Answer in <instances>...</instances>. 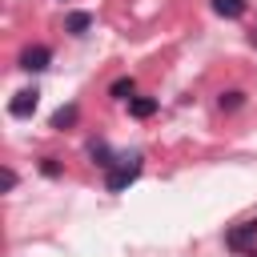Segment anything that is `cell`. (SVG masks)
<instances>
[{
  "mask_svg": "<svg viewBox=\"0 0 257 257\" xmlns=\"http://www.w3.org/2000/svg\"><path fill=\"white\" fill-rule=\"evenodd\" d=\"M40 169H44V177H56V173H60V165H56L52 157H44V161H40Z\"/></svg>",
  "mask_w": 257,
  "mask_h": 257,
  "instance_id": "8fae6325",
  "label": "cell"
},
{
  "mask_svg": "<svg viewBox=\"0 0 257 257\" xmlns=\"http://www.w3.org/2000/svg\"><path fill=\"white\" fill-rule=\"evenodd\" d=\"M68 124H76V104H64L52 112V128H68Z\"/></svg>",
  "mask_w": 257,
  "mask_h": 257,
  "instance_id": "9c48e42d",
  "label": "cell"
},
{
  "mask_svg": "<svg viewBox=\"0 0 257 257\" xmlns=\"http://www.w3.org/2000/svg\"><path fill=\"white\" fill-rule=\"evenodd\" d=\"M128 112H133L137 120H145V116L157 112V100H153V96H133V100H128Z\"/></svg>",
  "mask_w": 257,
  "mask_h": 257,
  "instance_id": "ba28073f",
  "label": "cell"
},
{
  "mask_svg": "<svg viewBox=\"0 0 257 257\" xmlns=\"http://www.w3.org/2000/svg\"><path fill=\"white\" fill-rule=\"evenodd\" d=\"M137 177H141V157H133V161H124V165H112L108 177H104V189H108V193H120V189H128Z\"/></svg>",
  "mask_w": 257,
  "mask_h": 257,
  "instance_id": "6da1fadb",
  "label": "cell"
},
{
  "mask_svg": "<svg viewBox=\"0 0 257 257\" xmlns=\"http://www.w3.org/2000/svg\"><path fill=\"white\" fill-rule=\"evenodd\" d=\"M253 237H257V217H253V221H241L237 229H229V233H225V245H229V249H245Z\"/></svg>",
  "mask_w": 257,
  "mask_h": 257,
  "instance_id": "277c9868",
  "label": "cell"
},
{
  "mask_svg": "<svg viewBox=\"0 0 257 257\" xmlns=\"http://www.w3.org/2000/svg\"><path fill=\"white\" fill-rule=\"evenodd\" d=\"M245 8H249V0H213V12L217 16H229V20L245 16Z\"/></svg>",
  "mask_w": 257,
  "mask_h": 257,
  "instance_id": "5b68a950",
  "label": "cell"
},
{
  "mask_svg": "<svg viewBox=\"0 0 257 257\" xmlns=\"http://www.w3.org/2000/svg\"><path fill=\"white\" fill-rule=\"evenodd\" d=\"M36 100H40V92H36V88H24V92H16V96L8 100V112H12V116H32V112H36Z\"/></svg>",
  "mask_w": 257,
  "mask_h": 257,
  "instance_id": "3957f363",
  "label": "cell"
},
{
  "mask_svg": "<svg viewBox=\"0 0 257 257\" xmlns=\"http://www.w3.org/2000/svg\"><path fill=\"white\" fill-rule=\"evenodd\" d=\"M64 28H68L72 36H84V32L92 28V16H88V12H68V16H64Z\"/></svg>",
  "mask_w": 257,
  "mask_h": 257,
  "instance_id": "8992f818",
  "label": "cell"
},
{
  "mask_svg": "<svg viewBox=\"0 0 257 257\" xmlns=\"http://www.w3.org/2000/svg\"><path fill=\"white\" fill-rule=\"evenodd\" d=\"M241 104H245V92H221V108L233 112V108H241Z\"/></svg>",
  "mask_w": 257,
  "mask_h": 257,
  "instance_id": "30bf717a",
  "label": "cell"
},
{
  "mask_svg": "<svg viewBox=\"0 0 257 257\" xmlns=\"http://www.w3.org/2000/svg\"><path fill=\"white\" fill-rule=\"evenodd\" d=\"M133 92H137L133 76H120V80H112V84H108V96H112V100H133Z\"/></svg>",
  "mask_w": 257,
  "mask_h": 257,
  "instance_id": "52a82bcc",
  "label": "cell"
},
{
  "mask_svg": "<svg viewBox=\"0 0 257 257\" xmlns=\"http://www.w3.org/2000/svg\"><path fill=\"white\" fill-rule=\"evenodd\" d=\"M48 60H52V52H48L44 44H28V48L20 52V68H24V72H44Z\"/></svg>",
  "mask_w": 257,
  "mask_h": 257,
  "instance_id": "7a4b0ae2",
  "label": "cell"
},
{
  "mask_svg": "<svg viewBox=\"0 0 257 257\" xmlns=\"http://www.w3.org/2000/svg\"><path fill=\"white\" fill-rule=\"evenodd\" d=\"M249 257H257V249H249Z\"/></svg>",
  "mask_w": 257,
  "mask_h": 257,
  "instance_id": "7c38bea8",
  "label": "cell"
}]
</instances>
